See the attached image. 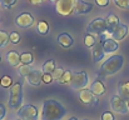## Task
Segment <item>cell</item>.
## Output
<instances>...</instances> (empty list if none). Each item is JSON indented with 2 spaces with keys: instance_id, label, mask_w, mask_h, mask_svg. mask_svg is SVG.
Segmentation results:
<instances>
[{
  "instance_id": "obj_12",
  "label": "cell",
  "mask_w": 129,
  "mask_h": 120,
  "mask_svg": "<svg viewBox=\"0 0 129 120\" xmlns=\"http://www.w3.org/2000/svg\"><path fill=\"white\" fill-rule=\"evenodd\" d=\"M93 10V4L86 3L84 0H75V5H74V10L73 13L77 15H85L89 14Z\"/></svg>"
},
{
  "instance_id": "obj_25",
  "label": "cell",
  "mask_w": 129,
  "mask_h": 120,
  "mask_svg": "<svg viewBox=\"0 0 129 120\" xmlns=\"http://www.w3.org/2000/svg\"><path fill=\"white\" fill-rule=\"evenodd\" d=\"M10 43V34L5 30H0V48H5Z\"/></svg>"
},
{
  "instance_id": "obj_2",
  "label": "cell",
  "mask_w": 129,
  "mask_h": 120,
  "mask_svg": "<svg viewBox=\"0 0 129 120\" xmlns=\"http://www.w3.org/2000/svg\"><path fill=\"white\" fill-rule=\"evenodd\" d=\"M123 65H124V58L122 55H112L102 64L98 78L102 76V79H104L108 75H114L123 68Z\"/></svg>"
},
{
  "instance_id": "obj_37",
  "label": "cell",
  "mask_w": 129,
  "mask_h": 120,
  "mask_svg": "<svg viewBox=\"0 0 129 120\" xmlns=\"http://www.w3.org/2000/svg\"><path fill=\"white\" fill-rule=\"evenodd\" d=\"M44 0H29V3H31V4H35V5H38V4H42Z\"/></svg>"
},
{
  "instance_id": "obj_36",
  "label": "cell",
  "mask_w": 129,
  "mask_h": 120,
  "mask_svg": "<svg viewBox=\"0 0 129 120\" xmlns=\"http://www.w3.org/2000/svg\"><path fill=\"white\" fill-rule=\"evenodd\" d=\"M95 3H96V5L100 6V8H105V6L109 5V0H95Z\"/></svg>"
},
{
  "instance_id": "obj_15",
  "label": "cell",
  "mask_w": 129,
  "mask_h": 120,
  "mask_svg": "<svg viewBox=\"0 0 129 120\" xmlns=\"http://www.w3.org/2000/svg\"><path fill=\"white\" fill-rule=\"evenodd\" d=\"M56 41H58V44H59L61 48H65V49L72 48L73 44H74V39H73L72 35H69L68 33H61V34H59L58 38H56Z\"/></svg>"
},
{
  "instance_id": "obj_1",
  "label": "cell",
  "mask_w": 129,
  "mask_h": 120,
  "mask_svg": "<svg viewBox=\"0 0 129 120\" xmlns=\"http://www.w3.org/2000/svg\"><path fill=\"white\" fill-rule=\"evenodd\" d=\"M67 115V109L59 101L48 99L43 103L40 120H61Z\"/></svg>"
},
{
  "instance_id": "obj_30",
  "label": "cell",
  "mask_w": 129,
  "mask_h": 120,
  "mask_svg": "<svg viewBox=\"0 0 129 120\" xmlns=\"http://www.w3.org/2000/svg\"><path fill=\"white\" fill-rule=\"evenodd\" d=\"M16 1H18V0H0L3 8L6 9V10H8V9H11V8L16 4Z\"/></svg>"
},
{
  "instance_id": "obj_39",
  "label": "cell",
  "mask_w": 129,
  "mask_h": 120,
  "mask_svg": "<svg viewBox=\"0 0 129 120\" xmlns=\"http://www.w3.org/2000/svg\"><path fill=\"white\" fill-rule=\"evenodd\" d=\"M125 86H127V89H128V90H129V80H128V81H127V83H125Z\"/></svg>"
},
{
  "instance_id": "obj_41",
  "label": "cell",
  "mask_w": 129,
  "mask_h": 120,
  "mask_svg": "<svg viewBox=\"0 0 129 120\" xmlns=\"http://www.w3.org/2000/svg\"><path fill=\"white\" fill-rule=\"evenodd\" d=\"M127 105H128V110H129V101H127Z\"/></svg>"
},
{
  "instance_id": "obj_23",
  "label": "cell",
  "mask_w": 129,
  "mask_h": 120,
  "mask_svg": "<svg viewBox=\"0 0 129 120\" xmlns=\"http://www.w3.org/2000/svg\"><path fill=\"white\" fill-rule=\"evenodd\" d=\"M31 70H33V69H31L30 65H24V64H21V65L18 66V70H16V71H18V75H19V76L25 78Z\"/></svg>"
},
{
  "instance_id": "obj_14",
  "label": "cell",
  "mask_w": 129,
  "mask_h": 120,
  "mask_svg": "<svg viewBox=\"0 0 129 120\" xmlns=\"http://www.w3.org/2000/svg\"><path fill=\"white\" fill-rule=\"evenodd\" d=\"M102 44H103V49H104V51H105L107 54H113V53H115V51L118 50V48H119L118 41L114 40L113 38H107L105 40L102 41Z\"/></svg>"
},
{
  "instance_id": "obj_17",
  "label": "cell",
  "mask_w": 129,
  "mask_h": 120,
  "mask_svg": "<svg viewBox=\"0 0 129 120\" xmlns=\"http://www.w3.org/2000/svg\"><path fill=\"white\" fill-rule=\"evenodd\" d=\"M93 60L95 61V63H99L100 60H103L104 59V55H105V51H104V49H103V44H102V41L100 43H96L94 46H93Z\"/></svg>"
},
{
  "instance_id": "obj_20",
  "label": "cell",
  "mask_w": 129,
  "mask_h": 120,
  "mask_svg": "<svg viewBox=\"0 0 129 120\" xmlns=\"http://www.w3.org/2000/svg\"><path fill=\"white\" fill-rule=\"evenodd\" d=\"M118 95L122 99H124L125 101H129V90L127 89L124 81H119L118 83Z\"/></svg>"
},
{
  "instance_id": "obj_42",
  "label": "cell",
  "mask_w": 129,
  "mask_h": 120,
  "mask_svg": "<svg viewBox=\"0 0 129 120\" xmlns=\"http://www.w3.org/2000/svg\"><path fill=\"white\" fill-rule=\"evenodd\" d=\"M0 61H1V54H0Z\"/></svg>"
},
{
  "instance_id": "obj_44",
  "label": "cell",
  "mask_w": 129,
  "mask_h": 120,
  "mask_svg": "<svg viewBox=\"0 0 129 120\" xmlns=\"http://www.w3.org/2000/svg\"><path fill=\"white\" fill-rule=\"evenodd\" d=\"M84 120H88V119H84Z\"/></svg>"
},
{
  "instance_id": "obj_40",
  "label": "cell",
  "mask_w": 129,
  "mask_h": 120,
  "mask_svg": "<svg viewBox=\"0 0 129 120\" xmlns=\"http://www.w3.org/2000/svg\"><path fill=\"white\" fill-rule=\"evenodd\" d=\"M49 1H50V3H56L58 0H49Z\"/></svg>"
},
{
  "instance_id": "obj_27",
  "label": "cell",
  "mask_w": 129,
  "mask_h": 120,
  "mask_svg": "<svg viewBox=\"0 0 129 120\" xmlns=\"http://www.w3.org/2000/svg\"><path fill=\"white\" fill-rule=\"evenodd\" d=\"M72 71H69V70H65L64 71V74L61 75V78L58 80V83L59 84H70V80H72Z\"/></svg>"
},
{
  "instance_id": "obj_9",
  "label": "cell",
  "mask_w": 129,
  "mask_h": 120,
  "mask_svg": "<svg viewBox=\"0 0 129 120\" xmlns=\"http://www.w3.org/2000/svg\"><path fill=\"white\" fill-rule=\"evenodd\" d=\"M110 106H112V110L118 113V114H127L128 110V105H127V101L124 99H122L118 94L117 95H113L110 98Z\"/></svg>"
},
{
  "instance_id": "obj_18",
  "label": "cell",
  "mask_w": 129,
  "mask_h": 120,
  "mask_svg": "<svg viewBox=\"0 0 129 120\" xmlns=\"http://www.w3.org/2000/svg\"><path fill=\"white\" fill-rule=\"evenodd\" d=\"M96 96H100V95H104L105 94V91H107V89H105V85L103 84V81L99 79L94 80L93 83H91V85H90V88H89Z\"/></svg>"
},
{
  "instance_id": "obj_22",
  "label": "cell",
  "mask_w": 129,
  "mask_h": 120,
  "mask_svg": "<svg viewBox=\"0 0 129 120\" xmlns=\"http://www.w3.org/2000/svg\"><path fill=\"white\" fill-rule=\"evenodd\" d=\"M34 61V56L31 53H23L20 55V63L24 65H31Z\"/></svg>"
},
{
  "instance_id": "obj_5",
  "label": "cell",
  "mask_w": 129,
  "mask_h": 120,
  "mask_svg": "<svg viewBox=\"0 0 129 120\" xmlns=\"http://www.w3.org/2000/svg\"><path fill=\"white\" fill-rule=\"evenodd\" d=\"M86 33L91 35H103L107 31V23L104 18H95L91 20L86 28Z\"/></svg>"
},
{
  "instance_id": "obj_34",
  "label": "cell",
  "mask_w": 129,
  "mask_h": 120,
  "mask_svg": "<svg viewBox=\"0 0 129 120\" xmlns=\"http://www.w3.org/2000/svg\"><path fill=\"white\" fill-rule=\"evenodd\" d=\"M53 80L54 79H53L51 74H48V73H44L43 74V83H45V84H50Z\"/></svg>"
},
{
  "instance_id": "obj_4",
  "label": "cell",
  "mask_w": 129,
  "mask_h": 120,
  "mask_svg": "<svg viewBox=\"0 0 129 120\" xmlns=\"http://www.w3.org/2000/svg\"><path fill=\"white\" fill-rule=\"evenodd\" d=\"M16 115L21 120H38L39 119V110L35 105L26 104V105H23L16 111Z\"/></svg>"
},
{
  "instance_id": "obj_21",
  "label": "cell",
  "mask_w": 129,
  "mask_h": 120,
  "mask_svg": "<svg viewBox=\"0 0 129 120\" xmlns=\"http://www.w3.org/2000/svg\"><path fill=\"white\" fill-rule=\"evenodd\" d=\"M55 69H56V65H55V60H53V59L46 60L43 64V68H42L43 73H48V74H51Z\"/></svg>"
},
{
  "instance_id": "obj_28",
  "label": "cell",
  "mask_w": 129,
  "mask_h": 120,
  "mask_svg": "<svg viewBox=\"0 0 129 120\" xmlns=\"http://www.w3.org/2000/svg\"><path fill=\"white\" fill-rule=\"evenodd\" d=\"M95 44H96V40H95V38H94V35H91V34H86L85 38H84V45H85L86 48H93Z\"/></svg>"
},
{
  "instance_id": "obj_24",
  "label": "cell",
  "mask_w": 129,
  "mask_h": 120,
  "mask_svg": "<svg viewBox=\"0 0 129 120\" xmlns=\"http://www.w3.org/2000/svg\"><path fill=\"white\" fill-rule=\"evenodd\" d=\"M37 30H38V33L40 35H46L49 33V24L46 21H42L40 20L38 23V25H37Z\"/></svg>"
},
{
  "instance_id": "obj_35",
  "label": "cell",
  "mask_w": 129,
  "mask_h": 120,
  "mask_svg": "<svg viewBox=\"0 0 129 120\" xmlns=\"http://www.w3.org/2000/svg\"><path fill=\"white\" fill-rule=\"evenodd\" d=\"M5 115H6V108H5L4 104L0 103V120H4Z\"/></svg>"
},
{
  "instance_id": "obj_29",
  "label": "cell",
  "mask_w": 129,
  "mask_h": 120,
  "mask_svg": "<svg viewBox=\"0 0 129 120\" xmlns=\"http://www.w3.org/2000/svg\"><path fill=\"white\" fill-rule=\"evenodd\" d=\"M113 1L119 9H124V10L129 9V0H113Z\"/></svg>"
},
{
  "instance_id": "obj_13",
  "label": "cell",
  "mask_w": 129,
  "mask_h": 120,
  "mask_svg": "<svg viewBox=\"0 0 129 120\" xmlns=\"http://www.w3.org/2000/svg\"><path fill=\"white\" fill-rule=\"evenodd\" d=\"M112 38L114 40H123L128 35V26L125 24H119L113 31H112Z\"/></svg>"
},
{
  "instance_id": "obj_31",
  "label": "cell",
  "mask_w": 129,
  "mask_h": 120,
  "mask_svg": "<svg viewBox=\"0 0 129 120\" xmlns=\"http://www.w3.org/2000/svg\"><path fill=\"white\" fill-rule=\"evenodd\" d=\"M64 71H65V70H64L63 68H56V69H55V70L51 73V76H53V79H54V80H59L60 78H61V75L64 74Z\"/></svg>"
},
{
  "instance_id": "obj_33",
  "label": "cell",
  "mask_w": 129,
  "mask_h": 120,
  "mask_svg": "<svg viewBox=\"0 0 129 120\" xmlns=\"http://www.w3.org/2000/svg\"><path fill=\"white\" fill-rule=\"evenodd\" d=\"M100 120H115V118H114V114L112 111H104L102 114Z\"/></svg>"
},
{
  "instance_id": "obj_16",
  "label": "cell",
  "mask_w": 129,
  "mask_h": 120,
  "mask_svg": "<svg viewBox=\"0 0 129 120\" xmlns=\"http://www.w3.org/2000/svg\"><path fill=\"white\" fill-rule=\"evenodd\" d=\"M105 23H107V31H108L109 34H112V31L120 24L118 16H117L115 14H113V13L108 14V16L105 18Z\"/></svg>"
},
{
  "instance_id": "obj_38",
  "label": "cell",
  "mask_w": 129,
  "mask_h": 120,
  "mask_svg": "<svg viewBox=\"0 0 129 120\" xmlns=\"http://www.w3.org/2000/svg\"><path fill=\"white\" fill-rule=\"evenodd\" d=\"M68 120H79V119H78V118H75V116H70Z\"/></svg>"
},
{
  "instance_id": "obj_19",
  "label": "cell",
  "mask_w": 129,
  "mask_h": 120,
  "mask_svg": "<svg viewBox=\"0 0 129 120\" xmlns=\"http://www.w3.org/2000/svg\"><path fill=\"white\" fill-rule=\"evenodd\" d=\"M6 60H8V64L10 66H19L20 64V54L16 53V51H8L6 53Z\"/></svg>"
},
{
  "instance_id": "obj_43",
  "label": "cell",
  "mask_w": 129,
  "mask_h": 120,
  "mask_svg": "<svg viewBox=\"0 0 129 120\" xmlns=\"http://www.w3.org/2000/svg\"><path fill=\"white\" fill-rule=\"evenodd\" d=\"M18 120H21V119H18Z\"/></svg>"
},
{
  "instance_id": "obj_3",
  "label": "cell",
  "mask_w": 129,
  "mask_h": 120,
  "mask_svg": "<svg viewBox=\"0 0 129 120\" xmlns=\"http://www.w3.org/2000/svg\"><path fill=\"white\" fill-rule=\"evenodd\" d=\"M24 93H23V83H15L9 90V100L8 105L11 110H19L23 106Z\"/></svg>"
},
{
  "instance_id": "obj_10",
  "label": "cell",
  "mask_w": 129,
  "mask_h": 120,
  "mask_svg": "<svg viewBox=\"0 0 129 120\" xmlns=\"http://www.w3.org/2000/svg\"><path fill=\"white\" fill-rule=\"evenodd\" d=\"M34 23H35L34 16L29 13H21L15 19V25L19 29H29L34 25Z\"/></svg>"
},
{
  "instance_id": "obj_8",
  "label": "cell",
  "mask_w": 129,
  "mask_h": 120,
  "mask_svg": "<svg viewBox=\"0 0 129 120\" xmlns=\"http://www.w3.org/2000/svg\"><path fill=\"white\" fill-rule=\"evenodd\" d=\"M75 5V0H58L55 3V10L58 14L63 16H68L73 13Z\"/></svg>"
},
{
  "instance_id": "obj_7",
  "label": "cell",
  "mask_w": 129,
  "mask_h": 120,
  "mask_svg": "<svg viewBox=\"0 0 129 120\" xmlns=\"http://www.w3.org/2000/svg\"><path fill=\"white\" fill-rule=\"evenodd\" d=\"M88 85V75L85 71H78L72 75L70 86L73 90H82L85 89Z\"/></svg>"
},
{
  "instance_id": "obj_11",
  "label": "cell",
  "mask_w": 129,
  "mask_h": 120,
  "mask_svg": "<svg viewBox=\"0 0 129 120\" xmlns=\"http://www.w3.org/2000/svg\"><path fill=\"white\" fill-rule=\"evenodd\" d=\"M43 70H39V69H34L31 70L26 76H25V80L29 85L31 86H39L43 81Z\"/></svg>"
},
{
  "instance_id": "obj_26",
  "label": "cell",
  "mask_w": 129,
  "mask_h": 120,
  "mask_svg": "<svg viewBox=\"0 0 129 120\" xmlns=\"http://www.w3.org/2000/svg\"><path fill=\"white\" fill-rule=\"evenodd\" d=\"M0 86L1 88H11L13 86V79L9 75H4L0 78Z\"/></svg>"
},
{
  "instance_id": "obj_32",
  "label": "cell",
  "mask_w": 129,
  "mask_h": 120,
  "mask_svg": "<svg viewBox=\"0 0 129 120\" xmlns=\"http://www.w3.org/2000/svg\"><path fill=\"white\" fill-rule=\"evenodd\" d=\"M10 43L11 44H19L20 43V34L16 31L10 33Z\"/></svg>"
},
{
  "instance_id": "obj_6",
  "label": "cell",
  "mask_w": 129,
  "mask_h": 120,
  "mask_svg": "<svg viewBox=\"0 0 129 120\" xmlns=\"http://www.w3.org/2000/svg\"><path fill=\"white\" fill-rule=\"evenodd\" d=\"M79 101L86 106H96L99 104V98L90 90V89H82L78 94Z\"/></svg>"
}]
</instances>
